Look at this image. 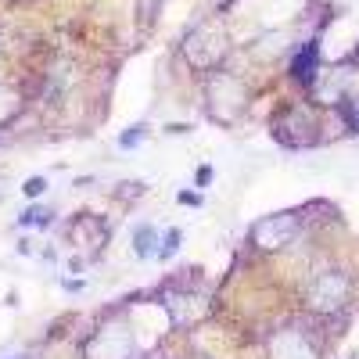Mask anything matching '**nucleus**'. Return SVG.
Segmentation results:
<instances>
[{
  "label": "nucleus",
  "mask_w": 359,
  "mask_h": 359,
  "mask_svg": "<svg viewBox=\"0 0 359 359\" xmlns=\"http://www.w3.org/2000/svg\"><path fill=\"white\" fill-rule=\"evenodd\" d=\"M43 216H47V212H36V208H33V212H25V216H22V223H47Z\"/></svg>",
  "instance_id": "6"
},
{
  "label": "nucleus",
  "mask_w": 359,
  "mask_h": 359,
  "mask_svg": "<svg viewBox=\"0 0 359 359\" xmlns=\"http://www.w3.org/2000/svg\"><path fill=\"white\" fill-rule=\"evenodd\" d=\"M176 248H180V230H169V233H165V248H162L158 255H162V259H169Z\"/></svg>",
  "instance_id": "4"
},
{
  "label": "nucleus",
  "mask_w": 359,
  "mask_h": 359,
  "mask_svg": "<svg viewBox=\"0 0 359 359\" xmlns=\"http://www.w3.org/2000/svg\"><path fill=\"white\" fill-rule=\"evenodd\" d=\"M294 76L302 83H309L316 76V43H306V50L294 57Z\"/></svg>",
  "instance_id": "2"
},
{
  "label": "nucleus",
  "mask_w": 359,
  "mask_h": 359,
  "mask_svg": "<svg viewBox=\"0 0 359 359\" xmlns=\"http://www.w3.org/2000/svg\"><path fill=\"white\" fill-rule=\"evenodd\" d=\"M158 233H155V226H137V233H133V252L140 255V259H147V255H158Z\"/></svg>",
  "instance_id": "1"
},
{
  "label": "nucleus",
  "mask_w": 359,
  "mask_h": 359,
  "mask_svg": "<svg viewBox=\"0 0 359 359\" xmlns=\"http://www.w3.org/2000/svg\"><path fill=\"white\" fill-rule=\"evenodd\" d=\"M43 187H47V184H43V176H33V180H25V187H22V191H25L29 198H40Z\"/></svg>",
  "instance_id": "3"
},
{
  "label": "nucleus",
  "mask_w": 359,
  "mask_h": 359,
  "mask_svg": "<svg viewBox=\"0 0 359 359\" xmlns=\"http://www.w3.org/2000/svg\"><path fill=\"white\" fill-rule=\"evenodd\" d=\"M140 133H144V126H133V130H130V133L123 137V147H133V144L140 140Z\"/></svg>",
  "instance_id": "5"
}]
</instances>
